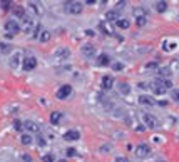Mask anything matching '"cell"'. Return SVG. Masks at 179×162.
Segmentation results:
<instances>
[{
    "label": "cell",
    "instance_id": "obj_7",
    "mask_svg": "<svg viewBox=\"0 0 179 162\" xmlns=\"http://www.w3.org/2000/svg\"><path fill=\"white\" fill-rule=\"evenodd\" d=\"M80 53L84 57H87V58H92L95 55V47L92 45V43H84V45L80 47Z\"/></svg>",
    "mask_w": 179,
    "mask_h": 162
},
{
    "label": "cell",
    "instance_id": "obj_36",
    "mask_svg": "<svg viewBox=\"0 0 179 162\" xmlns=\"http://www.w3.org/2000/svg\"><path fill=\"white\" fill-rule=\"evenodd\" d=\"M37 142H38V145H40V147H43V145H45V144H47V142H45V140H43V139H42V137H38V140H37Z\"/></svg>",
    "mask_w": 179,
    "mask_h": 162
},
{
    "label": "cell",
    "instance_id": "obj_14",
    "mask_svg": "<svg viewBox=\"0 0 179 162\" xmlns=\"http://www.w3.org/2000/svg\"><path fill=\"white\" fill-rule=\"evenodd\" d=\"M20 144H22V145H32V144H33L32 134H22V135H20Z\"/></svg>",
    "mask_w": 179,
    "mask_h": 162
},
{
    "label": "cell",
    "instance_id": "obj_13",
    "mask_svg": "<svg viewBox=\"0 0 179 162\" xmlns=\"http://www.w3.org/2000/svg\"><path fill=\"white\" fill-rule=\"evenodd\" d=\"M97 65H100V67L110 65V57L107 55V53H100V55L97 57Z\"/></svg>",
    "mask_w": 179,
    "mask_h": 162
},
{
    "label": "cell",
    "instance_id": "obj_23",
    "mask_svg": "<svg viewBox=\"0 0 179 162\" xmlns=\"http://www.w3.org/2000/svg\"><path fill=\"white\" fill-rule=\"evenodd\" d=\"M38 40H40L42 43H43V42H49V40H50V32H49V30H42L40 35H38Z\"/></svg>",
    "mask_w": 179,
    "mask_h": 162
},
{
    "label": "cell",
    "instance_id": "obj_31",
    "mask_svg": "<svg viewBox=\"0 0 179 162\" xmlns=\"http://www.w3.org/2000/svg\"><path fill=\"white\" fill-rule=\"evenodd\" d=\"M13 129L20 132V130L23 129V122H20V120H15V122H13Z\"/></svg>",
    "mask_w": 179,
    "mask_h": 162
},
{
    "label": "cell",
    "instance_id": "obj_18",
    "mask_svg": "<svg viewBox=\"0 0 179 162\" xmlns=\"http://www.w3.org/2000/svg\"><path fill=\"white\" fill-rule=\"evenodd\" d=\"M18 65H20V53L15 52V53L10 57V67H12V68H17Z\"/></svg>",
    "mask_w": 179,
    "mask_h": 162
},
{
    "label": "cell",
    "instance_id": "obj_28",
    "mask_svg": "<svg viewBox=\"0 0 179 162\" xmlns=\"http://www.w3.org/2000/svg\"><path fill=\"white\" fill-rule=\"evenodd\" d=\"M171 75V70H169L167 67H164V68H159V77L164 78V77H169Z\"/></svg>",
    "mask_w": 179,
    "mask_h": 162
},
{
    "label": "cell",
    "instance_id": "obj_12",
    "mask_svg": "<svg viewBox=\"0 0 179 162\" xmlns=\"http://www.w3.org/2000/svg\"><path fill=\"white\" fill-rule=\"evenodd\" d=\"M23 129H27L28 134H32V132H38L40 127H38L33 120H27V122H23Z\"/></svg>",
    "mask_w": 179,
    "mask_h": 162
},
{
    "label": "cell",
    "instance_id": "obj_11",
    "mask_svg": "<svg viewBox=\"0 0 179 162\" xmlns=\"http://www.w3.org/2000/svg\"><path fill=\"white\" fill-rule=\"evenodd\" d=\"M139 104L141 105H154L156 104V100L152 99V95H146V94H142V95H139Z\"/></svg>",
    "mask_w": 179,
    "mask_h": 162
},
{
    "label": "cell",
    "instance_id": "obj_3",
    "mask_svg": "<svg viewBox=\"0 0 179 162\" xmlns=\"http://www.w3.org/2000/svg\"><path fill=\"white\" fill-rule=\"evenodd\" d=\"M70 94H72V85H69V84H64L57 89V99H60V100L69 99Z\"/></svg>",
    "mask_w": 179,
    "mask_h": 162
},
{
    "label": "cell",
    "instance_id": "obj_29",
    "mask_svg": "<svg viewBox=\"0 0 179 162\" xmlns=\"http://www.w3.org/2000/svg\"><path fill=\"white\" fill-rule=\"evenodd\" d=\"M171 99L179 104V89H171Z\"/></svg>",
    "mask_w": 179,
    "mask_h": 162
},
{
    "label": "cell",
    "instance_id": "obj_37",
    "mask_svg": "<svg viewBox=\"0 0 179 162\" xmlns=\"http://www.w3.org/2000/svg\"><path fill=\"white\" fill-rule=\"evenodd\" d=\"M85 35L92 37V35H94V30H92V28H87V30H85Z\"/></svg>",
    "mask_w": 179,
    "mask_h": 162
},
{
    "label": "cell",
    "instance_id": "obj_22",
    "mask_svg": "<svg viewBox=\"0 0 179 162\" xmlns=\"http://www.w3.org/2000/svg\"><path fill=\"white\" fill-rule=\"evenodd\" d=\"M12 52V45L7 42H0V53H10Z\"/></svg>",
    "mask_w": 179,
    "mask_h": 162
},
{
    "label": "cell",
    "instance_id": "obj_5",
    "mask_svg": "<svg viewBox=\"0 0 179 162\" xmlns=\"http://www.w3.org/2000/svg\"><path fill=\"white\" fill-rule=\"evenodd\" d=\"M149 152H151V147H149V144H137L136 149H134V154H136L139 159H144V157L149 155Z\"/></svg>",
    "mask_w": 179,
    "mask_h": 162
},
{
    "label": "cell",
    "instance_id": "obj_21",
    "mask_svg": "<svg viewBox=\"0 0 179 162\" xmlns=\"http://www.w3.org/2000/svg\"><path fill=\"white\" fill-rule=\"evenodd\" d=\"M105 18H107L109 22H115V20H119V12L117 10H110V12H107V15H105Z\"/></svg>",
    "mask_w": 179,
    "mask_h": 162
},
{
    "label": "cell",
    "instance_id": "obj_34",
    "mask_svg": "<svg viewBox=\"0 0 179 162\" xmlns=\"http://www.w3.org/2000/svg\"><path fill=\"white\" fill-rule=\"evenodd\" d=\"M10 7H12V2H2V8H3V10H8Z\"/></svg>",
    "mask_w": 179,
    "mask_h": 162
},
{
    "label": "cell",
    "instance_id": "obj_24",
    "mask_svg": "<svg viewBox=\"0 0 179 162\" xmlns=\"http://www.w3.org/2000/svg\"><path fill=\"white\" fill-rule=\"evenodd\" d=\"M151 87H152V90H154V94H157V95H161V94H164V92H166V90H164V89H162V87H161V85H159V84H157V80H156V82H154V84H152Z\"/></svg>",
    "mask_w": 179,
    "mask_h": 162
},
{
    "label": "cell",
    "instance_id": "obj_20",
    "mask_svg": "<svg viewBox=\"0 0 179 162\" xmlns=\"http://www.w3.org/2000/svg\"><path fill=\"white\" fill-rule=\"evenodd\" d=\"M154 8H156V10H157L159 13L166 12V10H167V2H164V0H159V2H156Z\"/></svg>",
    "mask_w": 179,
    "mask_h": 162
},
{
    "label": "cell",
    "instance_id": "obj_1",
    "mask_svg": "<svg viewBox=\"0 0 179 162\" xmlns=\"http://www.w3.org/2000/svg\"><path fill=\"white\" fill-rule=\"evenodd\" d=\"M84 8V3L82 2H67L65 3V12L67 13H72V15H79Z\"/></svg>",
    "mask_w": 179,
    "mask_h": 162
},
{
    "label": "cell",
    "instance_id": "obj_9",
    "mask_svg": "<svg viewBox=\"0 0 179 162\" xmlns=\"http://www.w3.org/2000/svg\"><path fill=\"white\" fill-rule=\"evenodd\" d=\"M80 139V132L75 130V129H70L64 134V140H69V142H75Z\"/></svg>",
    "mask_w": 179,
    "mask_h": 162
},
{
    "label": "cell",
    "instance_id": "obj_30",
    "mask_svg": "<svg viewBox=\"0 0 179 162\" xmlns=\"http://www.w3.org/2000/svg\"><path fill=\"white\" fill-rule=\"evenodd\" d=\"M146 68H147V70H157L159 65H157V62H147L146 63Z\"/></svg>",
    "mask_w": 179,
    "mask_h": 162
},
{
    "label": "cell",
    "instance_id": "obj_17",
    "mask_svg": "<svg viewBox=\"0 0 179 162\" xmlns=\"http://www.w3.org/2000/svg\"><path fill=\"white\" fill-rule=\"evenodd\" d=\"M60 119H62V112H60V110H54V112H50V122H52L54 125L59 124Z\"/></svg>",
    "mask_w": 179,
    "mask_h": 162
},
{
    "label": "cell",
    "instance_id": "obj_4",
    "mask_svg": "<svg viewBox=\"0 0 179 162\" xmlns=\"http://www.w3.org/2000/svg\"><path fill=\"white\" fill-rule=\"evenodd\" d=\"M5 30L8 32V33H18L22 30V27H20V23H18L15 18H8V20L5 22Z\"/></svg>",
    "mask_w": 179,
    "mask_h": 162
},
{
    "label": "cell",
    "instance_id": "obj_33",
    "mask_svg": "<svg viewBox=\"0 0 179 162\" xmlns=\"http://www.w3.org/2000/svg\"><path fill=\"white\" fill-rule=\"evenodd\" d=\"M20 159H22V162H32V157L28 155V154H22Z\"/></svg>",
    "mask_w": 179,
    "mask_h": 162
},
{
    "label": "cell",
    "instance_id": "obj_26",
    "mask_svg": "<svg viewBox=\"0 0 179 162\" xmlns=\"http://www.w3.org/2000/svg\"><path fill=\"white\" fill-rule=\"evenodd\" d=\"M136 23H137L139 27H144V25H146V23H147V17H146V15H141V17H137V18H136Z\"/></svg>",
    "mask_w": 179,
    "mask_h": 162
},
{
    "label": "cell",
    "instance_id": "obj_8",
    "mask_svg": "<svg viewBox=\"0 0 179 162\" xmlns=\"http://www.w3.org/2000/svg\"><path fill=\"white\" fill-rule=\"evenodd\" d=\"M54 57L57 58V60H67V58L70 57V50L67 47H60V48H57V50L54 52Z\"/></svg>",
    "mask_w": 179,
    "mask_h": 162
},
{
    "label": "cell",
    "instance_id": "obj_16",
    "mask_svg": "<svg viewBox=\"0 0 179 162\" xmlns=\"http://www.w3.org/2000/svg\"><path fill=\"white\" fill-rule=\"evenodd\" d=\"M115 25H117V28H120V30H125V28L130 27V22L127 20V18H122V17H120L119 20H115Z\"/></svg>",
    "mask_w": 179,
    "mask_h": 162
},
{
    "label": "cell",
    "instance_id": "obj_6",
    "mask_svg": "<svg viewBox=\"0 0 179 162\" xmlns=\"http://www.w3.org/2000/svg\"><path fill=\"white\" fill-rule=\"evenodd\" d=\"M142 120H144V125L149 127V129H156V127L159 125L157 119L152 114H142Z\"/></svg>",
    "mask_w": 179,
    "mask_h": 162
},
{
    "label": "cell",
    "instance_id": "obj_10",
    "mask_svg": "<svg viewBox=\"0 0 179 162\" xmlns=\"http://www.w3.org/2000/svg\"><path fill=\"white\" fill-rule=\"evenodd\" d=\"M114 84H115V80H114L112 75H104L102 77V82H100V85H102L104 90H110L114 87Z\"/></svg>",
    "mask_w": 179,
    "mask_h": 162
},
{
    "label": "cell",
    "instance_id": "obj_32",
    "mask_svg": "<svg viewBox=\"0 0 179 162\" xmlns=\"http://www.w3.org/2000/svg\"><path fill=\"white\" fill-rule=\"evenodd\" d=\"M65 154H67V157H75L77 155V150L72 149V147H69V149L65 150Z\"/></svg>",
    "mask_w": 179,
    "mask_h": 162
},
{
    "label": "cell",
    "instance_id": "obj_27",
    "mask_svg": "<svg viewBox=\"0 0 179 162\" xmlns=\"http://www.w3.org/2000/svg\"><path fill=\"white\" fill-rule=\"evenodd\" d=\"M110 67H112V70L119 72V70H122V68H124V63H120V62H110Z\"/></svg>",
    "mask_w": 179,
    "mask_h": 162
},
{
    "label": "cell",
    "instance_id": "obj_19",
    "mask_svg": "<svg viewBox=\"0 0 179 162\" xmlns=\"http://www.w3.org/2000/svg\"><path fill=\"white\" fill-rule=\"evenodd\" d=\"M117 89H119V92L122 95H127L129 92H130V85L127 84V82H120V84L117 85Z\"/></svg>",
    "mask_w": 179,
    "mask_h": 162
},
{
    "label": "cell",
    "instance_id": "obj_35",
    "mask_svg": "<svg viewBox=\"0 0 179 162\" xmlns=\"http://www.w3.org/2000/svg\"><path fill=\"white\" fill-rule=\"evenodd\" d=\"M114 162H129V159H127V157H122V155H120V157H115Z\"/></svg>",
    "mask_w": 179,
    "mask_h": 162
},
{
    "label": "cell",
    "instance_id": "obj_2",
    "mask_svg": "<svg viewBox=\"0 0 179 162\" xmlns=\"http://www.w3.org/2000/svg\"><path fill=\"white\" fill-rule=\"evenodd\" d=\"M37 67V58L33 57V55H28V57H23V60H22V68L25 72H30L33 70V68Z\"/></svg>",
    "mask_w": 179,
    "mask_h": 162
},
{
    "label": "cell",
    "instance_id": "obj_25",
    "mask_svg": "<svg viewBox=\"0 0 179 162\" xmlns=\"http://www.w3.org/2000/svg\"><path fill=\"white\" fill-rule=\"evenodd\" d=\"M42 160L43 162H55V155L52 154V152H49V154H45V155H42Z\"/></svg>",
    "mask_w": 179,
    "mask_h": 162
},
{
    "label": "cell",
    "instance_id": "obj_15",
    "mask_svg": "<svg viewBox=\"0 0 179 162\" xmlns=\"http://www.w3.org/2000/svg\"><path fill=\"white\" fill-rule=\"evenodd\" d=\"M157 84L162 87L164 90H171L172 89V82L169 78H157Z\"/></svg>",
    "mask_w": 179,
    "mask_h": 162
},
{
    "label": "cell",
    "instance_id": "obj_39",
    "mask_svg": "<svg viewBox=\"0 0 179 162\" xmlns=\"http://www.w3.org/2000/svg\"><path fill=\"white\" fill-rule=\"evenodd\" d=\"M55 162H67V160H64V159H59V160H55Z\"/></svg>",
    "mask_w": 179,
    "mask_h": 162
},
{
    "label": "cell",
    "instance_id": "obj_38",
    "mask_svg": "<svg viewBox=\"0 0 179 162\" xmlns=\"http://www.w3.org/2000/svg\"><path fill=\"white\" fill-rule=\"evenodd\" d=\"M139 87H141V89H147V84H144V82H141V84H139Z\"/></svg>",
    "mask_w": 179,
    "mask_h": 162
}]
</instances>
